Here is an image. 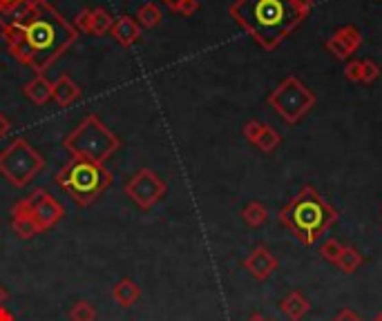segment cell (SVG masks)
Here are the masks:
<instances>
[{
	"mask_svg": "<svg viewBox=\"0 0 382 321\" xmlns=\"http://www.w3.org/2000/svg\"><path fill=\"white\" fill-rule=\"evenodd\" d=\"M52 87H54L52 89V96H54V101L60 107H69L81 98V89H78V85L69 76H60Z\"/></svg>",
	"mask_w": 382,
	"mask_h": 321,
	"instance_id": "obj_13",
	"label": "cell"
},
{
	"mask_svg": "<svg viewBox=\"0 0 382 321\" xmlns=\"http://www.w3.org/2000/svg\"><path fill=\"white\" fill-rule=\"evenodd\" d=\"M27 205L32 210V217L36 221L38 230H45L49 226H54V223L63 217V208H60V203L54 199V196H49L45 190H36L30 199Z\"/></svg>",
	"mask_w": 382,
	"mask_h": 321,
	"instance_id": "obj_10",
	"label": "cell"
},
{
	"mask_svg": "<svg viewBox=\"0 0 382 321\" xmlns=\"http://www.w3.org/2000/svg\"><path fill=\"white\" fill-rule=\"evenodd\" d=\"M315 103H317L315 94L311 92L297 76H286L269 94V105L289 125L300 123L311 110H313Z\"/></svg>",
	"mask_w": 382,
	"mask_h": 321,
	"instance_id": "obj_6",
	"label": "cell"
},
{
	"mask_svg": "<svg viewBox=\"0 0 382 321\" xmlns=\"http://www.w3.org/2000/svg\"><path fill=\"white\" fill-rule=\"evenodd\" d=\"M335 321H360V319H358V315H353L351 310H342L340 315L335 317Z\"/></svg>",
	"mask_w": 382,
	"mask_h": 321,
	"instance_id": "obj_30",
	"label": "cell"
},
{
	"mask_svg": "<svg viewBox=\"0 0 382 321\" xmlns=\"http://www.w3.org/2000/svg\"><path fill=\"white\" fill-rule=\"evenodd\" d=\"M264 125H266V123H260V121H248V123L244 125V139L255 145L257 139H260V134L264 132Z\"/></svg>",
	"mask_w": 382,
	"mask_h": 321,
	"instance_id": "obj_26",
	"label": "cell"
},
{
	"mask_svg": "<svg viewBox=\"0 0 382 321\" xmlns=\"http://www.w3.org/2000/svg\"><path fill=\"white\" fill-rule=\"evenodd\" d=\"M280 143H282L280 132L275 128H271V125H264V132L260 134V139H257L255 145L260 147L264 154H271V152H275L280 147Z\"/></svg>",
	"mask_w": 382,
	"mask_h": 321,
	"instance_id": "obj_19",
	"label": "cell"
},
{
	"mask_svg": "<svg viewBox=\"0 0 382 321\" xmlns=\"http://www.w3.org/2000/svg\"><path fill=\"white\" fill-rule=\"evenodd\" d=\"M373 321H382V312H380V315H378L376 319H373Z\"/></svg>",
	"mask_w": 382,
	"mask_h": 321,
	"instance_id": "obj_35",
	"label": "cell"
},
{
	"mask_svg": "<svg viewBox=\"0 0 382 321\" xmlns=\"http://www.w3.org/2000/svg\"><path fill=\"white\" fill-rule=\"evenodd\" d=\"M12 130V123H10V119H7L5 114H0V139L3 136H7V132Z\"/></svg>",
	"mask_w": 382,
	"mask_h": 321,
	"instance_id": "obj_29",
	"label": "cell"
},
{
	"mask_svg": "<svg viewBox=\"0 0 382 321\" xmlns=\"http://www.w3.org/2000/svg\"><path fill=\"white\" fill-rule=\"evenodd\" d=\"M110 36L123 47H130V45H135L141 38V25L137 23V18L132 16H121L114 21Z\"/></svg>",
	"mask_w": 382,
	"mask_h": 321,
	"instance_id": "obj_12",
	"label": "cell"
},
{
	"mask_svg": "<svg viewBox=\"0 0 382 321\" xmlns=\"http://www.w3.org/2000/svg\"><path fill=\"white\" fill-rule=\"evenodd\" d=\"M364 43V36L355 25H342L331 34V38L324 43V49L333 54L337 60H349Z\"/></svg>",
	"mask_w": 382,
	"mask_h": 321,
	"instance_id": "obj_9",
	"label": "cell"
},
{
	"mask_svg": "<svg viewBox=\"0 0 382 321\" xmlns=\"http://www.w3.org/2000/svg\"><path fill=\"white\" fill-rule=\"evenodd\" d=\"M25 0H0V9H14V7H21Z\"/></svg>",
	"mask_w": 382,
	"mask_h": 321,
	"instance_id": "obj_31",
	"label": "cell"
},
{
	"mask_svg": "<svg viewBox=\"0 0 382 321\" xmlns=\"http://www.w3.org/2000/svg\"><path fill=\"white\" fill-rule=\"evenodd\" d=\"M313 0H235L230 18L260 45L273 51L308 18Z\"/></svg>",
	"mask_w": 382,
	"mask_h": 321,
	"instance_id": "obj_2",
	"label": "cell"
},
{
	"mask_svg": "<svg viewBox=\"0 0 382 321\" xmlns=\"http://www.w3.org/2000/svg\"><path fill=\"white\" fill-rule=\"evenodd\" d=\"M251 321H269V319H264V317H260V315H255V317H253Z\"/></svg>",
	"mask_w": 382,
	"mask_h": 321,
	"instance_id": "obj_33",
	"label": "cell"
},
{
	"mask_svg": "<svg viewBox=\"0 0 382 321\" xmlns=\"http://www.w3.org/2000/svg\"><path fill=\"white\" fill-rule=\"evenodd\" d=\"M242 219L248 223L251 228H260L264 226L266 221H269V210H266V205L260 201H251L242 210Z\"/></svg>",
	"mask_w": 382,
	"mask_h": 321,
	"instance_id": "obj_16",
	"label": "cell"
},
{
	"mask_svg": "<svg viewBox=\"0 0 382 321\" xmlns=\"http://www.w3.org/2000/svg\"><path fill=\"white\" fill-rule=\"evenodd\" d=\"M114 297H117L121 306H132V301L139 297V290L132 281H121L117 288H114Z\"/></svg>",
	"mask_w": 382,
	"mask_h": 321,
	"instance_id": "obj_21",
	"label": "cell"
},
{
	"mask_svg": "<svg viewBox=\"0 0 382 321\" xmlns=\"http://www.w3.org/2000/svg\"><path fill=\"white\" fill-rule=\"evenodd\" d=\"M164 3H166L168 7H170V12H177V7H179V5L183 3V0H164Z\"/></svg>",
	"mask_w": 382,
	"mask_h": 321,
	"instance_id": "obj_32",
	"label": "cell"
},
{
	"mask_svg": "<svg viewBox=\"0 0 382 321\" xmlns=\"http://www.w3.org/2000/svg\"><path fill=\"white\" fill-rule=\"evenodd\" d=\"M52 89H54V87H52V83L41 74V76H36L34 80H30V83L23 87V92L27 94V98H30L32 103L45 105L49 98H52Z\"/></svg>",
	"mask_w": 382,
	"mask_h": 321,
	"instance_id": "obj_15",
	"label": "cell"
},
{
	"mask_svg": "<svg viewBox=\"0 0 382 321\" xmlns=\"http://www.w3.org/2000/svg\"><path fill=\"white\" fill-rule=\"evenodd\" d=\"M92 14H94V21H92V36H105V34H110L112 25H114V18L108 14V9L96 7V9H92Z\"/></svg>",
	"mask_w": 382,
	"mask_h": 321,
	"instance_id": "obj_20",
	"label": "cell"
},
{
	"mask_svg": "<svg viewBox=\"0 0 382 321\" xmlns=\"http://www.w3.org/2000/svg\"><path fill=\"white\" fill-rule=\"evenodd\" d=\"M280 221L304 246H313L337 221V212L328 205L313 185H304L280 212Z\"/></svg>",
	"mask_w": 382,
	"mask_h": 321,
	"instance_id": "obj_3",
	"label": "cell"
},
{
	"mask_svg": "<svg viewBox=\"0 0 382 321\" xmlns=\"http://www.w3.org/2000/svg\"><path fill=\"white\" fill-rule=\"evenodd\" d=\"M72 317L76 319V321H92L94 319V310L87 306L85 301H78V306L72 310Z\"/></svg>",
	"mask_w": 382,
	"mask_h": 321,
	"instance_id": "obj_27",
	"label": "cell"
},
{
	"mask_svg": "<svg viewBox=\"0 0 382 321\" xmlns=\"http://www.w3.org/2000/svg\"><path fill=\"white\" fill-rule=\"evenodd\" d=\"M32 3L34 7L27 21L16 23L21 43L7 49L16 60L32 67L36 76H41L78 38V32L47 0H32Z\"/></svg>",
	"mask_w": 382,
	"mask_h": 321,
	"instance_id": "obj_1",
	"label": "cell"
},
{
	"mask_svg": "<svg viewBox=\"0 0 382 321\" xmlns=\"http://www.w3.org/2000/svg\"><path fill=\"white\" fill-rule=\"evenodd\" d=\"M126 192L132 201L148 210L166 194V183L153 169H141V172H137L130 178V183L126 185Z\"/></svg>",
	"mask_w": 382,
	"mask_h": 321,
	"instance_id": "obj_8",
	"label": "cell"
},
{
	"mask_svg": "<svg viewBox=\"0 0 382 321\" xmlns=\"http://www.w3.org/2000/svg\"><path fill=\"white\" fill-rule=\"evenodd\" d=\"M45 167V160L25 139H16L3 154H0V172L16 187H25L32 183L41 169Z\"/></svg>",
	"mask_w": 382,
	"mask_h": 321,
	"instance_id": "obj_7",
	"label": "cell"
},
{
	"mask_svg": "<svg viewBox=\"0 0 382 321\" xmlns=\"http://www.w3.org/2000/svg\"><path fill=\"white\" fill-rule=\"evenodd\" d=\"M161 9H159L155 3H146L139 7L137 12V23L144 27V29H153V27H157L159 23H161Z\"/></svg>",
	"mask_w": 382,
	"mask_h": 321,
	"instance_id": "obj_17",
	"label": "cell"
},
{
	"mask_svg": "<svg viewBox=\"0 0 382 321\" xmlns=\"http://www.w3.org/2000/svg\"><path fill=\"white\" fill-rule=\"evenodd\" d=\"M335 265L340 268L342 272H346V274H353V272L358 270V268L362 265V254H360L355 248H351V246H344L342 254H340V259H337V263H335Z\"/></svg>",
	"mask_w": 382,
	"mask_h": 321,
	"instance_id": "obj_18",
	"label": "cell"
},
{
	"mask_svg": "<svg viewBox=\"0 0 382 321\" xmlns=\"http://www.w3.org/2000/svg\"><path fill=\"white\" fill-rule=\"evenodd\" d=\"M92 21H94V14L90 7L81 9L76 16H74V29L81 32V34H92Z\"/></svg>",
	"mask_w": 382,
	"mask_h": 321,
	"instance_id": "obj_23",
	"label": "cell"
},
{
	"mask_svg": "<svg viewBox=\"0 0 382 321\" xmlns=\"http://www.w3.org/2000/svg\"><path fill=\"white\" fill-rule=\"evenodd\" d=\"M380 65L373 58H367V60H362V83H376V80L380 78Z\"/></svg>",
	"mask_w": 382,
	"mask_h": 321,
	"instance_id": "obj_24",
	"label": "cell"
},
{
	"mask_svg": "<svg viewBox=\"0 0 382 321\" xmlns=\"http://www.w3.org/2000/svg\"><path fill=\"white\" fill-rule=\"evenodd\" d=\"M344 78L351 80V83H362V60L349 58L344 65Z\"/></svg>",
	"mask_w": 382,
	"mask_h": 321,
	"instance_id": "obj_25",
	"label": "cell"
},
{
	"mask_svg": "<svg viewBox=\"0 0 382 321\" xmlns=\"http://www.w3.org/2000/svg\"><path fill=\"white\" fill-rule=\"evenodd\" d=\"M342 250H344V246L337 239H326V241H322V246H319V254H322L326 261L337 263V259H340Z\"/></svg>",
	"mask_w": 382,
	"mask_h": 321,
	"instance_id": "obj_22",
	"label": "cell"
},
{
	"mask_svg": "<svg viewBox=\"0 0 382 321\" xmlns=\"http://www.w3.org/2000/svg\"><path fill=\"white\" fill-rule=\"evenodd\" d=\"M3 299H5V290H0V303H3Z\"/></svg>",
	"mask_w": 382,
	"mask_h": 321,
	"instance_id": "obj_34",
	"label": "cell"
},
{
	"mask_svg": "<svg viewBox=\"0 0 382 321\" xmlns=\"http://www.w3.org/2000/svg\"><path fill=\"white\" fill-rule=\"evenodd\" d=\"M308 310H311V303L306 301L304 294L297 292V290L289 292L286 297L282 299V312H284V315H286L289 319H293V321H300L302 317L306 315Z\"/></svg>",
	"mask_w": 382,
	"mask_h": 321,
	"instance_id": "obj_14",
	"label": "cell"
},
{
	"mask_svg": "<svg viewBox=\"0 0 382 321\" xmlns=\"http://www.w3.org/2000/svg\"><path fill=\"white\" fill-rule=\"evenodd\" d=\"M244 265H246V270L255 276V279L264 281V279H269L275 270H278V259L269 252V248L266 246H260V248L253 250L251 257L244 261Z\"/></svg>",
	"mask_w": 382,
	"mask_h": 321,
	"instance_id": "obj_11",
	"label": "cell"
},
{
	"mask_svg": "<svg viewBox=\"0 0 382 321\" xmlns=\"http://www.w3.org/2000/svg\"><path fill=\"white\" fill-rule=\"evenodd\" d=\"M56 181L78 205H90L110 185L112 174L99 163L74 156L67 165L60 167Z\"/></svg>",
	"mask_w": 382,
	"mask_h": 321,
	"instance_id": "obj_4",
	"label": "cell"
},
{
	"mask_svg": "<svg viewBox=\"0 0 382 321\" xmlns=\"http://www.w3.org/2000/svg\"><path fill=\"white\" fill-rule=\"evenodd\" d=\"M65 147L78 158H87L92 163L103 165L117 152L119 139L105 128L99 116L90 114L78 128L65 139Z\"/></svg>",
	"mask_w": 382,
	"mask_h": 321,
	"instance_id": "obj_5",
	"label": "cell"
},
{
	"mask_svg": "<svg viewBox=\"0 0 382 321\" xmlns=\"http://www.w3.org/2000/svg\"><path fill=\"white\" fill-rule=\"evenodd\" d=\"M199 12V0H183V3L177 7V12L175 14H179V16H192V14H197Z\"/></svg>",
	"mask_w": 382,
	"mask_h": 321,
	"instance_id": "obj_28",
	"label": "cell"
}]
</instances>
